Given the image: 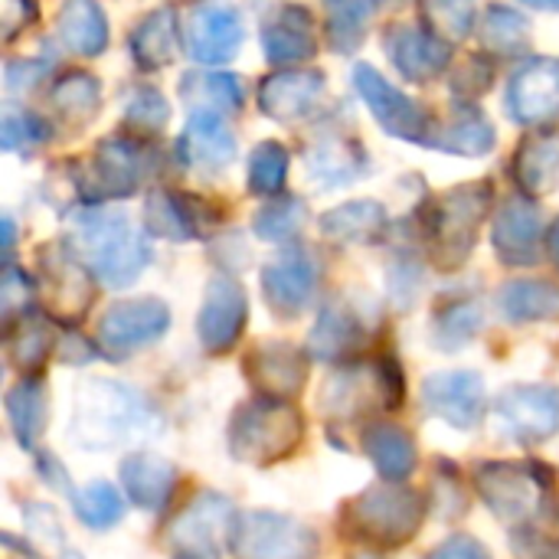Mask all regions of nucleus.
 Instances as JSON below:
<instances>
[{
    "mask_svg": "<svg viewBox=\"0 0 559 559\" xmlns=\"http://www.w3.org/2000/svg\"><path fill=\"white\" fill-rule=\"evenodd\" d=\"M177 151L187 167H193L200 174H219L236 157V138L226 128L223 115L193 111V118L187 121V128L177 141Z\"/></svg>",
    "mask_w": 559,
    "mask_h": 559,
    "instance_id": "obj_24",
    "label": "nucleus"
},
{
    "mask_svg": "<svg viewBox=\"0 0 559 559\" xmlns=\"http://www.w3.org/2000/svg\"><path fill=\"white\" fill-rule=\"evenodd\" d=\"M167 121H170V105H167V98L157 88L141 85V88H134L128 95V102H124V124L134 134H157Z\"/></svg>",
    "mask_w": 559,
    "mask_h": 559,
    "instance_id": "obj_49",
    "label": "nucleus"
},
{
    "mask_svg": "<svg viewBox=\"0 0 559 559\" xmlns=\"http://www.w3.org/2000/svg\"><path fill=\"white\" fill-rule=\"evenodd\" d=\"M121 485L134 508L141 511H164L174 488H177V468L167 459L157 455H128L121 462Z\"/></svg>",
    "mask_w": 559,
    "mask_h": 559,
    "instance_id": "obj_27",
    "label": "nucleus"
},
{
    "mask_svg": "<svg viewBox=\"0 0 559 559\" xmlns=\"http://www.w3.org/2000/svg\"><path fill=\"white\" fill-rule=\"evenodd\" d=\"M324 95V75L314 69L272 72L259 85V108L275 121H298L314 111Z\"/></svg>",
    "mask_w": 559,
    "mask_h": 559,
    "instance_id": "obj_22",
    "label": "nucleus"
},
{
    "mask_svg": "<svg viewBox=\"0 0 559 559\" xmlns=\"http://www.w3.org/2000/svg\"><path fill=\"white\" fill-rule=\"evenodd\" d=\"M305 436L301 413L288 400L259 396L242 403L229 419V452L249 465H272L288 459Z\"/></svg>",
    "mask_w": 559,
    "mask_h": 559,
    "instance_id": "obj_4",
    "label": "nucleus"
},
{
    "mask_svg": "<svg viewBox=\"0 0 559 559\" xmlns=\"http://www.w3.org/2000/svg\"><path fill=\"white\" fill-rule=\"evenodd\" d=\"M7 419L23 449H33L46 429V386L36 377H23L7 393Z\"/></svg>",
    "mask_w": 559,
    "mask_h": 559,
    "instance_id": "obj_39",
    "label": "nucleus"
},
{
    "mask_svg": "<svg viewBox=\"0 0 559 559\" xmlns=\"http://www.w3.org/2000/svg\"><path fill=\"white\" fill-rule=\"evenodd\" d=\"M426 559H491V554L475 537L459 534V537H449L445 544H439Z\"/></svg>",
    "mask_w": 559,
    "mask_h": 559,
    "instance_id": "obj_55",
    "label": "nucleus"
},
{
    "mask_svg": "<svg viewBox=\"0 0 559 559\" xmlns=\"http://www.w3.org/2000/svg\"><path fill=\"white\" fill-rule=\"evenodd\" d=\"M377 3H396V0H377Z\"/></svg>",
    "mask_w": 559,
    "mask_h": 559,
    "instance_id": "obj_63",
    "label": "nucleus"
},
{
    "mask_svg": "<svg viewBox=\"0 0 559 559\" xmlns=\"http://www.w3.org/2000/svg\"><path fill=\"white\" fill-rule=\"evenodd\" d=\"M39 288L46 308L59 321H75L88 311L95 298V275L66 242H46L39 249Z\"/></svg>",
    "mask_w": 559,
    "mask_h": 559,
    "instance_id": "obj_10",
    "label": "nucleus"
},
{
    "mask_svg": "<svg viewBox=\"0 0 559 559\" xmlns=\"http://www.w3.org/2000/svg\"><path fill=\"white\" fill-rule=\"evenodd\" d=\"M56 347V337H52V328L46 318L39 314H20L10 328H7V354H10V364L16 370H23V377H33L52 354Z\"/></svg>",
    "mask_w": 559,
    "mask_h": 559,
    "instance_id": "obj_38",
    "label": "nucleus"
},
{
    "mask_svg": "<svg viewBox=\"0 0 559 559\" xmlns=\"http://www.w3.org/2000/svg\"><path fill=\"white\" fill-rule=\"evenodd\" d=\"M367 151L360 141L354 138H344V134H331V138H321L311 151H308V170L311 177L331 190V187H347L354 183L357 177L367 174Z\"/></svg>",
    "mask_w": 559,
    "mask_h": 559,
    "instance_id": "obj_29",
    "label": "nucleus"
},
{
    "mask_svg": "<svg viewBox=\"0 0 559 559\" xmlns=\"http://www.w3.org/2000/svg\"><path fill=\"white\" fill-rule=\"evenodd\" d=\"M226 544L236 559H311L318 550V537L308 524L272 511L236 514Z\"/></svg>",
    "mask_w": 559,
    "mask_h": 559,
    "instance_id": "obj_9",
    "label": "nucleus"
},
{
    "mask_svg": "<svg viewBox=\"0 0 559 559\" xmlns=\"http://www.w3.org/2000/svg\"><path fill=\"white\" fill-rule=\"evenodd\" d=\"M177 13L174 7H157L151 10L128 36V46H131V56L138 62V69L144 72H157L164 66L174 62L177 56Z\"/></svg>",
    "mask_w": 559,
    "mask_h": 559,
    "instance_id": "obj_31",
    "label": "nucleus"
},
{
    "mask_svg": "<svg viewBox=\"0 0 559 559\" xmlns=\"http://www.w3.org/2000/svg\"><path fill=\"white\" fill-rule=\"evenodd\" d=\"M373 3L377 0H324L328 13V39L334 52H354L360 49L367 26L373 20Z\"/></svg>",
    "mask_w": 559,
    "mask_h": 559,
    "instance_id": "obj_42",
    "label": "nucleus"
},
{
    "mask_svg": "<svg viewBox=\"0 0 559 559\" xmlns=\"http://www.w3.org/2000/svg\"><path fill=\"white\" fill-rule=\"evenodd\" d=\"M75 255L108 288H128L151 262V246L141 229L115 210H85L72 223Z\"/></svg>",
    "mask_w": 559,
    "mask_h": 559,
    "instance_id": "obj_2",
    "label": "nucleus"
},
{
    "mask_svg": "<svg viewBox=\"0 0 559 559\" xmlns=\"http://www.w3.org/2000/svg\"><path fill=\"white\" fill-rule=\"evenodd\" d=\"M144 219L154 236L170 242H190V239H203V226L210 213L197 197L157 187L144 203Z\"/></svg>",
    "mask_w": 559,
    "mask_h": 559,
    "instance_id": "obj_26",
    "label": "nucleus"
},
{
    "mask_svg": "<svg viewBox=\"0 0 559 559\" xmlns=\"http://www.w3.org/2000/svg\"><path fill=\"white\" fill-rule=\"evenodd\" d=\"M419 282H423V275H419L409 262H400L396 269H390V292L400 298L403 308L409 305V298H413V292H416Z\"/></svg>",
    "mask_w": 559,
    "mask_h": 559,
    "instance_id": "obj_56",
    "label": "nucleus"
},
{
    "mask_svg": "<svg viewBox=\"0 0 559 559\" xmlns=\"http://www.w3.org/2000/svg\"><path fill=\"white\" fill-rule=\"evenodd\" d=\"M157 413L128 383L118 380H82L72 409V442L82 449H115L141 436H154Z\"/></svg>",
    "mask_w": 559,
    "mask_h": 559,
    "instance_id": "obj_1",
    "label": "nucleus"
},
{
    "mask_svg": "<svg viewBox=\"0 0 559 559\" xmlns=\"http://www.w3.org/2000/svg\"><path fill=\"white\" fill-rule=\"evenodd\" d=\"M249 318V301L246 292L236 278L229 275H213L206 285V298L197 318V334L206 354H229L236 347V341L242 337Z\"/></svg>",
    "mask_w": 559,
    "mask_h": 559,
    "instance_id": "obj_14",
    "label": "nucleus"
},
{
    "mask_svg": "<svg viewBox=\"0 0 559 559\" xmlns=\"http://www.w3.org/2000/svg\"><path fill=\"white\" fill-rule=\"evenodd\" d=\"M527 7H540V10H559V0H524Z\"/></svg>",
    "mask_w": 559,
    "mask_h": 559,
    "instance_id": "obj_61",
    "label": "nucleus"
},
{
    "mask_svg": "<svg viewBox=\"0 0 559 559\" xmlns=\"http://www.w3.org/2000/svg\"><path fill=\"white\" fill-rule=\"evenodd\" d=\"M154 167H157V154L141 138H124V134L105 138L95 144L92 160L79 174V193L88 203L124 200L138 193V187L154 174Z\"/></svg>",
    "mask_w": 559,
    "mask_h": 559,
    "instance_id": "obj_6",
    "label": "nucleus"
},
{
    "mask_svg": "<svg viewBox=\"0 0 559 559\" xmlns=\"http://www.w3.org/2000/svg\"><path fill=\"white\" fill-rule=\"evenodd\" d=\"M423 403L432 416L445 419L452 429L468 432L485 416V380L472 370L432 373L423 383Z\"/></svg>",
    "mask_w": 559,
    "mask_h": 559,
    "instance_id": "obj_17",
    "label": "nucleus"
},
{
    "mask_svg": "<svg viewBox=\"0 0 559 559\" xmlns=\"http://www.w3.org/2000/svg\"><path fill=\"white\" fill-rule=\"evenodd\" d=\"M367 341V328L364 321L341 301L321 308L318 324L311 328L308 337V350L314 360L334 364V360H347L350 354H357Z\"/></svg>",
    "mask_w": 559,
    "mask_h": 559,
    "instance_id": "obj_28",
    "label": "nucleus"
},
{
    "mask_svg": "<svg viewBox=\"0 0 559 559\" xmlns=\"http://www.w3.org/2000/svg\"><path fill=\"white\" fill-rule=\"evenodd\" d=\"M423 524V501L403 481H390L357 495L344 508V527L373 547H403Z\"/></svg>",
    "mask_w": 559,
    "mask_h": 559,
    "instance_id": "obj_5",
    "label": "nucleus"
},
{
    "mask_svg": "<svg viewBox=\"0 0 559 559\" xmlns=\"http://www.w3.org/2000/svg\"><path fill=\"white\" fill-rule=\"evenodd\" d=\"M478 39L495 56H521L527 52V43H531V23L514 7L491 3L481 16Z\"/></svg>",
    "mask_w": 559,
    "mask_h": 559,
    "instance_id": "obj_41",
    "label": "nucleus"
},
{
    "mask_svg": "<svg viewBox=\"0 0 559 559\" xmlns=\"http://www.w3.org/2000/svg\"><path fill=\"white\" fill-rule=\"evenodd\" d=\"M262 49L272 66H298L318 52L314 16L301 3L278 7L262 26Z\"/></svg>",
    "mask_w": 559,
    "mask_h": 559,
    "instance_id": "obj_23",
    "label": "nucleus"
},
{
    "mask_svg": "<svg viewBox=\"0 0 559 559\" xmlns=\"http://www.w3.org/2000/svg\"><path fill=\"white\" fill-rule=\"evenodd\" d=\"M386 226H390V216L377 200H350L321 216V233L344 246L377 242L386 233Z\"/></svg>",
    "mask_w": 559,
    "mask_h": 559,
    "instance_id": "obj_33",
    "label": "nucleus"
},
{
    "mask_svg": "<svg viewBox=\"0 0 559 559\" xmlns=\"http://www.w3.org/2000/svg\"><path fill=\"white\" fill-rule=\"evenodd\" d=\"M180 98L193 111L226 115L242 105V85L229 72H190L180 82Z\"/></svg>",
    "mask_w": 559,
    "mask_h": 559,
    "instance_id": "obj_40",
    "label": "nucleus"
},
{
    "mask_svg": "<svg viewBox=\"0 0 559 559\" xmlns=\"http://www.w3.org/2000/svg\"><path fill=\"white\" fill-rule=\"evenodd\" d=\"M46 62L39 59H20V62H10L7 66V88L10 92H29L43 75H46Z\"/></svg>",
    "mask_w": 559,
    "mask_h": 559,
    "instance_id": "obj_54",
    "label": "nucleus"
},
{
    "mask_svg": "<svg viewBox=\"0 0 559 559\" xmlns=\"http://www.w3.org/2000/svg\"><path fill=\"white\" fill-rule=\"evenodd\" d=\"M419 16L429 33L442 36L445 43H459L472 33L475 0H419Z\"/></svg>",
    "mask_w": 559,
    "mask_h": 559,
    "instance_id": "obj_46",
    "label": "nucleus"
},
{
    "mask_svg": "<svg viewBox=\"0 0 559 559\" xmlns=\"http://www.w3.org/2000/svg\"><path fill=\"white\" fill-rule=\"evenodd\" d=\"M170 328V308L160 298H128L111 305L98 321V347L108 360H124L160 341Z\"/></svg>",
    "mask_w": 559,
    "mask_h": 559,
    "instance_id": "obj_11",
    "label": "nucleus"
},
{
    "mask_svg": "<svg viewBox=\"0 0 559 559\" xmlns=\"http://www.w3.org/2000/svg\"><path fill=\"white\" fill-rule=\"evenodd\" d=\"M23 524H26V534L33 540V547H29V557L33 559H82V554H75L66 544V534H62L52 508L29 504L26 514H23Z\"/></svg>",
    "mask_w": 559,
    "mask_h": 559,
    "instance_id": "obj_45",
    "label": "nucleus"
},
{
    "mask_svg": "<svg viewBox=\"0 0 559 559\" xmlns=\"http://www.w3.org/2000/svg\"><path fill=\"white\" fill-rule=\"evenodd\" d=\"M180 559H216V554H180Z\"/></svg>",
    "mask_w": 559,
    "mask_h": 559,
    "instance_id": "obj_62",
    "label": "nucleus"
},
{
    "mask_svg": "<svg viewBox=\"0 0 559 559\" xmlns=\"http://www.w3.org/2000/svg\"><path fill=\"white\" fill-rule=\"evenodd\" d=\"M46 138H49V124L43 118H36L33 111L7 105L3 121H0V144H3V151H26V147L39 144V141H46Z\"/></svg>",
    "mask_w": 559,
    "mask_h": 559,
    "instance_id": "obj_50",
    "label": "nucleus"
},
{
    "mask_svg": "<svg viewBox=\"0 0 559 559\" xmlns=\"http://www.w3.org/2000/svg\"><path fill=\"white\" fill-rule=\"evenodd\" d=\"M33 278L26 272H20L16 265H7V275H3V285H0V308H3V321L7 328L26 314L29 301H33Z\"/></svg>",
    "mask_w": 559,
    "mask_h": 559,
    "instance_id": "obj_51",
    "label": "nucleus"
},
{
    "mask_svg": "<svg viewBox=\"0 0 559 559\" xmlns=\"http://www.w3.org/2000/svg\"><path fill=\"white\" fill-rule=\"evenodd\" d=\"M550 478L540 465L485 462L475 472V488L495 518L504 524H527L547 508Z\"/></svg>",
    "mask_w": 559,
    "mask_h": 559,
    "instance_id": "obj_8",
    "label": "nucleus"
},
{
    "mask_svg": "<svg viewBox=\"0 0 559 559\" xmlns=\"http://www.w3.org/2000/svg\"><path fill=\"white\" fill-rule=\"evenodd\" d=\"M49 105L66 128H85L102 108V85L88 72H66L52 82Z\"/></svg>",
    "mask_w": 559,
    "mask_h": 559,
    "instance_id": "obj_36",
    "label": "nucleus"
},
{
    "mask_svg": "<svg viewBox=\"0 0 559 559\" xmlns=\"http://www.w3.org/2000/svg\"><path fill=\"white\" fill-rule=\"evenodd\" d=\"M288 177V147L278 141L255 144L249 157V190L255 197H278Z\"/></svg>",
    "mask_w": 559,
    "mask_h": 559,
    "instance_id": "obj_47",
    "label": "nucleus"
},
{
    "mask_svg": "<svg viewBox=\"0 0 559 559\" xmlns=\"http://www.w3.org/2000/svg\"><path fill=\"white\" fill-rule=\"evenodd\" d=\"M386 52L393 59V66L400 69V75L413 79V82H429L436 75L445 72L449 66V43L436 33H429L426 26H396L386 36Z\"/></svg>",
    "mask_w": 559,
    "mask_h": 559,
    "instance_id": "obj_25",
    "label": "nucleus"
},
{
    "mask_svg": "<svg viewBox=\"0 0 559 559\" xmlns=\"http://www.w3.org/2000/svg\"><path fill=\"white\" fill-rule=\"evenodd\" d=\"M485 318H481V308L468 298L462 301H452L445 305L439 314H436V324H432V337H436V347L442 350H459L465 347L478 331H481Z\"/></svg>",
    "mask_w": 559,
    "mask_h": 559,
    "instance_id": "obj_44",
    "label": "nucleus"
},
{
    "mask_svg": "<svg viewBox=\"0 0 559 559\" xmlns=\"http://www.w3.org/2000/svg\"><path fill=\"white\" fill-rule=\"evenodd\" d=\"M406 396V383H403V370L393 357H380L370 364H347L341 367L324 393H321V406L331 416H360L364 409H400Z\"/></svg>",
    "mask_w": 559,
    "mask_h": 559,
    "instance_id": "obj_7",
    "label": "nucleus"
},
{
    "mask_svg": "<svg viewBox=\"0 0 559 559\" xmlns=\"http://www.w3.org/2000/svg\"><path fill=\"white\" fill-rule=\"evenodd\" d=\"M498 308L508 321L514 324H531V321H554L559 318V285L540 282V278H524L511 282L498 295Z\"/></svg>",
    "mask_w": 559,
    "mask_h": 559,
    "instance_id": "obj_37",
    "label": "nucleus"
},
{
    "mask_svg": "<svg viewBox=\"0 0 559 559\" xmlns=\"http://www.w3.org/2000/svg\"><path fill=\"white\" fill-rule=\"evenodd\" d=\"M354 85H357L360 98L367 102L370 115L380 121V128L386 134L413 141V144H429V138L436 131L432 115L419 102H413L406 92L390 85L373 66H357L354 69Z\"/></svg>",
    "mask_w": 559,
    "mask_h": 559,
    "instance_id": "obj_12",
    "label": "nucleus"
},
{
    "mask_svg": "<svg viewBox=\"0 0 559 559\" xmlns=\"http://www.w3.org/2000/svg\"><path fill=\"white\" fill-rule=\"evenodd\" d=\"M491 200H495L491 187L485 180H475V183H459L429 203L426 239H429V255L439 269L455 272L468 262L478 233L488 219Z\"/></svg>",
    "mask_w": 559,
    "mask_h": 559,
    "instance_id": "obj_3",
    "label": "nucleus"
},
{
    "mask_svg": "<svg viewBox=\"0 0 559 559\" xmlns=\"http://www.w3.org/2000/svg\"><path fill=\"white\" fill-rule=\"evenodd\" d=\"M514 177L527 197H544L559 187V134L534 131L521 141L514 157Z\"/></svg>",
    "mask_w": 559,
    "mask_h": 559,
    "instance_id": "obj_30",
    "label": "nucleus"
},
{
    "mask_svg": "<svg viewBox=\"0 0 559 559\" xmlns=\"http://www.w3.org/2000/svg\"><path fill=\"white\" fill-rule=\"evenodd\" d=\"M495 252L504 265H537L540 249H544V219L540 210L524 197H508L495 216V233H491Z\"/></svg>",
    "mask_w": 559,
    "mask_h": 559,
    "instance_id": "obj_18",
    "label": "nucleus"
},
{
    "mask_svg": "<svg viewBox=\"0 0 559 559\" xmlns=\"http://www.w3.org/2000/svg\"><path fill=\"white\" fill-rule=\"evenodd\" d=\"M36 20V3L33 0H0V36L13 39Z\"/></svg>",
    "mask_w": 559,
    "mask_h": 559,
    "instance_id": "obj_53",
    "label": "nucleus"
},
{
    "mask_svg": "<svg viewBox=\"0 0 559 559\" xmlns=\"http://www.w3.org/2000/svg\"><path fill=\"white\" fill-rule=\"evenodd\" d=\"M495 413L508 439L521 445L547 442L559 432V386L518 383L495 400Z\"/></svg>",
    "mask_w": 559,
    "mask_h": 559,
    "instance_id": "obj_13",
    "label": "nucleus"
},
{
    "mask_svg": "<svg viewBox=\"0 0 559 559\" xmlns=\"http://www.w3.org/2000/svg\"><path fill=\"white\" fill-rule=\"evenodd\" d=\"M262 282V295H265V305L278 314V318H295L308 308L311 295H314V285H318V269L314 262L295 249L275 262H269L259 275Z\"/></svg>",
    "mask_w": 559,
    "mask_h": 559,
    "instance_id": "obj_21",
    "label": "nucleus"
},
{
    "mask_svg": "<svg viewBox=\"0 0 559 559\" xmlns=\"http://www.w3.org/2000/svg\"><path fill=\"white\" fill-rule=\"evenodd\" d=\"M491 85V66L485 59H465V66L452 75V92L462 98H478Z\"/></svg>",
    "mask_w": 559,
    "mask_h": 559,
    "instance_id": "obj_52",
    "label": "nucleus"
},
{
    "mask_svg": "<svg viewBox=\"0 0 559 559\" xmlns=\"http://www.w3.org/2000/svg\"><path fill=\"white\" fill-rule=\"evenodd\" d=\"M246 377L262 396L292 400L301 393L308 380V360L298 347L285 341H265L252 347V354L246 357Z\"/></svg>",
    "mask_w": 559,
    "mask_h": 559,
    "instance_id": "obj_20",
    "label": "nucleus"
},
{
    "mask_svg": "<svg viewBox=\"0 0 559 559\" xmlns=\"http://www.w3.org/2000/svg\"><path fill=\"white\" fill-rule=\"evenodd\" d=\"M495 144H498L495 124L488 121L485 111H478L472 105H465L449 124L436 128L429 138V147L445 151V154H459V157H485L495 151Z\"/></svg>",
    "mask_w": 559,
    "mask_h": 559,
    "instance_id": "obj_35",
    "label": "nucleus"
},
{
    "mask_svg": "<svg viewBox=\"0 0 559 559\" xmlns=\"http://www.w3.org/2000/svg\"><path fill=\"white\" fill-rule=\"evenodd\" d=\"M183 43L197 62H226L242 46L239 10L226 0H200L183 20Z\"/></svg>",
    "mask_w": 559,
    "mask_h": 559,
    "instance_id": "obj_15",
    "label": "nucleus"
},
{
    "mask_svg": "<svg viewBox=\"0 0 559 559\" xmlns=\"http://www.w3.org/2000/svg\"><path fill=\"white\" fill-rule=\"evenodd\" d=\"M305 223H308L305 203L298 197H282V200H275L255 213L252 229L265 242H288L305 229Z\"/></svg>",
    "mask_w": 559,
    "mask_h": 559,
    "instance_id": "obj_48",
    "label": "nucleus"
},
{
    "mask_svg": "<svg viewBox=\"0 0 559 559\" xmlns=\"http://www.w3.org/2000/svg\"><path fill=\"white\" fill-rule=\"evenodd\" d=\"M547 246H550V255H554V262L559 265V219L554 223V229H550V236H547Z\"/></svg>",
    "mask_w": 559,
    "mask_h": 559,
    "instance_id": "obj_60",
    "label": "nucleus"
},
{
    "mask_svg": "<svg viewBox=\"0 0 559 559\" xmlns=\"http://www.w3.org/2000/svg\"><path fill=\"white\" fill-rule=\"evenodd\" d=\"M59 357L66 364H88V360H95V347L88 341L75 337V334H66L62 344H59Z\"/></svg>",
    "mask_w": 559,
    "mask_h": 559,
    "instance_id": "obj_58",
    "label": "nucleus"
},
{
    "mask_svg": "<svg viewBox=\"0 0 559 559\" xmlns=\"http://www.w3.org/2000/svg\"><path fill=\"white\" fill-rule=\"evenodd\" d=\"M13 242H16V229H13V219H10V213H3V252H7V265H10Z\"/></svg>",
    "mask_w": 559,
    "mask_h": 559,
    "instance_id": "obj_59",
    "label": "nucleus"
},
{
    "mask_svg": "<svg viewBox=\"0 0 559 559\" xmlns=\"http://www.w3.org/2000/svg\"><path fill=\"white\" fill-rule=\"evenodd\" d=\"M69 501H72L75 518L92 531H108L124 518V501H121L118 488L108 481H92L82 491H72Z\"/></svg>",
    "mask_w": 559,
    "mask_h": 559,
    "instance_id": "obj_43",
    "label": "nucleus"
},
{
    "mask_svg": "<svg viewBox=\"0 0 559 559\" xmlns=\"http://www.w3.org/2000/svg\"><path fill=\"white\" fill-rule=\"evenodd\" d=\"M554 559H559V547H557V550H554Z\"/></svg>",
    "mask_w": 559,
    "mask_h": 559,
    "instance_id": "obj_64",
    "label": "nucleus"
},
{
    "mask_svg": "<svg viewBox=\"0 0 559 559\" xmlns=\"http://www.w3.org/2000/svg\"><path fill=\"white\" fill-rule=\"evenodd\" d=\"M508 111L518 124H547L559 118V59H527L508 85Z\"/></svg>",
    "mask_w": 559,
    "mask_h": 559,
    "instance_id": "obj_16",
    "label": "nucleus"
},
{
    "mask_svg": "<svg viewBox=\"0 0 559 559\" xmlns=\"http://www.w3.org/2000/svg\"><path fill=\"white\" fill-rule=\"evenodd\" d=\"M56 33L66 49L79 56H98L108 46V20L95 0H66L56 13Z\"/></svg>",
    "mask_w": 559,
    "mask_h": 559,
    "instance_id": "obj_34",
    "label": "nucleus"
},
{
    "mask_svg": "<svg viewBox=\"0 0 559 559\" xmlns=\"http://www.w3.org/2000/svg\"><path fill=\"white\" fill-rule=\"evenodd\" d=\"M364 452L370 465L380 472V478L386 481H406L419 462L416 442L409 439V432L390 423H373L364 429Z\"/></svg>",
    "mask_w": 559,
    "mask_h": 559,
    "instance_id": "obj_32",
    "label": "nucleus"
},
{
    "mask_svg": "<svg viewBox=\"0 0 559 559\" xmlns=\"http://www.w3.org/2000/svg\"><path fill=\"white\" fill-rule=\"evenodd\" d=\"M236 508L216 491H203L170 527V544L180 554H216L219 540H229Z\"/></svg>",
    "mask_w": 559,
    "mask_h": 559,
    "instance_id": "obj_19",
    "label": "nucleus"
},
{
    "mask_svg": "<svg viewBox=\"0 0 559 559\" xmlns=\"http://www.w3.org/2000/svg\"><path fill=\"white\" fill-rule=\"evenodd\" d=\"M36 472L49 481V488L62 491L66 498L75 491V488H72V481H69V472L56 462V455H36Z\"/></svg>",
    "mask_w": 559,
    "mask_h": 559,
    "instance_id": "obj_57",
    "label": "nucleus"
}]
</instances>
